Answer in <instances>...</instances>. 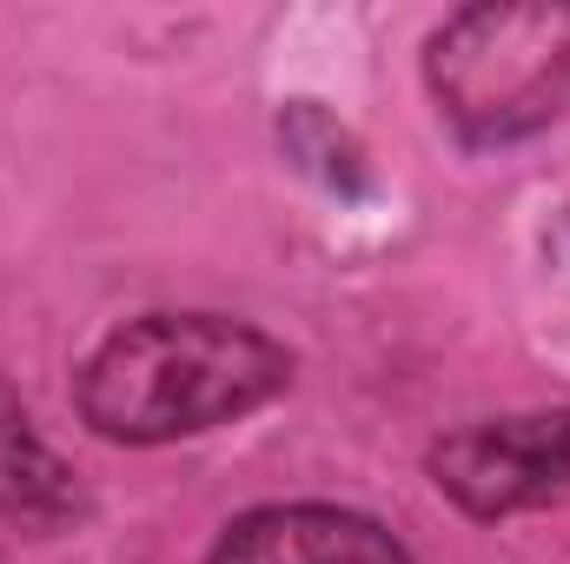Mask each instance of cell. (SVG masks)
Returning <instances> with one entry per match:
<instances>
[{
  "label": "cell",
  "instance_id": "6da1fadb",
  "mask_svg": "<svg viewBox=\"0 0 570 564\" xmlns=\"http://www.w3.org/2000/svg\"><path fill=\"white\" fill-rule=\"evenodd\" d=\"M285 386L292 352L273 332L226 312H146L87 352L73 406L114 445H173L273 406Z\"/></svg>",
  "mask_w": 570,
  "mask_h": 564
},
{
  "label": "cell",
  "instance_id": "7a4b0ae2",
  "mask_svg": "<svg viewBox=\"0 0 570 564\" xmlns=\"http://www.w3.org/2000/svg\"><path fill=\"white\" fill-rule=\"evenodd\" d=\"M425 87L471 146H511L570 120V7H458L425 47Z\"/></svg>",
  "mask_w": 570,
  "mask_h": 564
},
{
  "label": "cell",
  "instance_id": "3957f363",
  "mask_svg": "<svg viewBox=\"0 0 570 564\" xmlns=\"http://www.w3.org/2000/svg\"><path fill=\"white\" fill-rule=\"evenodd\" d=\"M431 485L464 518H518L570 498V412L471 419L431 445Z\"/></svg>",
  "mask_w": 570,
  "mask_h": 564
},
{
  "label": "cell",
  "instance_id": "277c9868",
  "mask_svg": "<svg viewBox=\"0 0 570 564\" xmlns=\"http://www.w3.org/2000/svg\"><path fill=\"white\" fill-rule=\"evenodd\" d=\"M206 564H412L405 545L345 505H259L246 512Z\"/></svg>",
  "mask_w": 570,
  "mask_h": 564
},
{
  "label": "cell",
  "instance_id": "5b68a950",
  "mask_svg": "<svg viewBox=\"0 0 570 564\" xmlns=\"http://www.w3.org/2000/svg\"><path fill=\"white\" fill-rule=\"evenodd\" d=\"M0 518L27 532H67L80 518V485L27 412L0 399Z\"/></svg>",
  "mask_w": 570,
  "mask_h": 564
}]
</instances>
